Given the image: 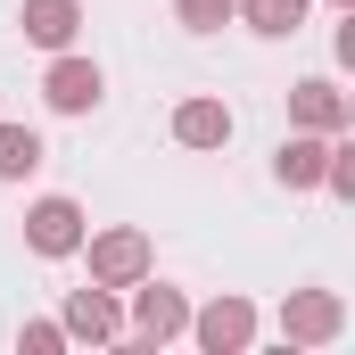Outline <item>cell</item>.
Segmentation results:
<instances>
[{
	"mask_svg": "<svg viewBox=\"0 0 355 355\" xmlns=\"http://www.w3.org/2000/svg\"><path fill=\"white\" fill-rule=\"evenodd\" d=\"M331 8H355V0H331Z\"/></svg>",
	"mask_w": 355,
	"mask_h": 355,
	"instance_id": "obj_16",
	"label": "cell"
},
{
	"mask_svg": "<svg viewBox=\"0 0 355 355\" xmlns=\"http://www.w3.org/2000/svg\"><path fill=\"white\" fill-rule=\"evenodd\" d=\"M347 331V297L339 289H289V306H281V339L289 347H331Z\"/></svg>",
	"mask_w": 355,
	"mask_h": 355,
	"instance_id": "obj_2",
	"label": "cell"
},
{
	"mask_svg": "<svg viewBox=\"0 0 355 355\" xmlns=\"http://www.w3.org/2000/svg\"><path fill=\"white\" fill-rule=\"evenodd\" d=\"M58 331H67V339H124L116 289H99V281H91V289H75V297H67V314H58Z\"/></svg>",
	"mask_w": 355,
	"mask_h": 355,
	"instance_id": "obj_8",
	"label": "cell"
},
{
	"mask_svg": "<svg viewBox=\"0 0 355 355\" xmlns=\"http://www.w3.org/2000/svg\"><path fill=\"white\" fill-rule=\"evenodd\" d=\"M17 25H25V42L67 50V42L83 33V0H25V8H17Z\"/></svg>",
	"mask_w": 355,
	"mask_h": 355,
	"instance_id": "obj_9",
	"label": "cell"
},
{
	"mask_svg": "<svg viewBox=\"0 0 355 355\" xmlns=\"http://www.w3.org/2000/svg\"><path fill=\"white\" fill-rule=\"evenodd\" d=\"M99 91H107V83H99V67H91V58H67V50H58V67L42 75V99H50L58 116H91Z\"/></svg>",
	"mask_w": 355,
	"mask_h": 355,
	"instance_id": "obj_7",
	"label": "cell"
},
{
	"mask_svg": "<svg viewBox=\"0 0 355 355\" xmlns=\"http://www.w3.org/2000/svg\"><path fill=\"white\" fill-rule=\"evenodd\" d=\"M75 257H91V281H99V289H132V281L149 272V232H132V223H116V232H83Z\"/></svg>",
	"mask_w": 355,
	"mask_h": 355,
	"instance_id": "obj_1",
	"label": "cell"
},
{
	"mask_svg": "<svg viewBox=\"0 0 355 355\" xmlns=\"http://www.w3.org/2000/svg\"><path fill=\"white\" fill-rule=\"evenodd\" d=\"M174 141L182 149H223L232 141V107L223 99H182L174 107Z\"/></svg>",
	"mask_w": 355,
	"mask_h": 355,
	"instance_id": "obj_10",
	"label": "cell"
},
{
	"mask_svg": "<svg viewBox=\"0 0 355 355\" xmlns=\"http://www.w3.org/2000/svg\"><path fill=\"white\" fill-rule=\"evenodd\" d=\"M306 8H314V0H240L248 33H265V42H289V33L306 25Z\"/></svg>",
	"mask_w": 355,
	"mask_h": 355,
	"instance_id": "obj_12",
	"label": "cell"
},
{
	"mask_svg": "<svg viewBox=\"0 0 355 355\" xmlns=\"http://www.w3.org/2000/svg\"><path fill=\"white\" fill-rule=\"evenodd\" d=\"M174 17H182V33H223L240 17V0H174Z\"/></svg>",
	"mask_w": 355,
	"mask_h": 355,
	"instance_id": "obj_14",
	"label": "cell"
},
{
	"mask_svg": "<svg viewBox=\"0 0 355 355\" xmlns=\"http://www.w3.org/2000/svg\"><path fill=\"white\" fill-rule=\"evenodd\" d=\"M347 91L331 83V75H306V83H289V124L297 132H347Z\"/></svg>",
	"mask_w": 355,
	"mask_h": 355,
	"instance_id": "obj_6",
	"label": "cell"
},
{
	"mask_svg": "<svg viewBox=\"0 0 355 355\" xmlns=\"http://www.w3.org/2000/svg\"><path fill=\"white\" fill-rule=\"evenodd\" d=\"M42 166V132L33 124H0V182H25Z\"/></svg>",
	"mask_w": 355,
	"mask_h": 355,
	"instance_id": "obj_13",
	"label": "cell"
},
{
	"mask_svg": "<svg viewBox=\"0 0 355 355\" xmlns=\"http://www.w3.org/2000/svg\"><path fill=\"white\" fill-rule=\"evenodd\" d=\"M17 347H25V355H58V347H67V331H58V322H25Z\"/></svg>",
	"mask_w": 355,
	"mask_h": 355,
	"instance_id": "obj_15",
	"label": "cell"
},
{
	"mask_svg": "<svg viewBox=\"0 0 355 355\" xmlns=\"http://www.w3.org/2000/svg\"><path fill=\"white\" fill-rule=\"evenodd\" d=\"M182 331H190V339H198L207 355H248V347H257V306L223 289V297H215V306H198Z\"/></svg>",
	"mask_w": 355,
	"mask_h": 355,
	"instance_id": "obj_3",
	"label": "cell"
},
{
	"mask_svg": "<svg viewBox=\"0 0 355 355\" xmlns=\"http://www.w3.org/2000/svg\"><path fill=\"white\" fill-rule=\"evenodd\" d=\"M83 207H75V198H33V207H25V248H33V257H75V248H83Z\"/></svg>",
	"mask_w": 355,
	"mask_h": 355,
	"instance_id": "obj_5",
	"label": "cell"
},
{
	"mask_svg": "<svg viewBox=\"0 0 355 355\" xmlns=\"http://www.w3.org/2000/svg\"><path fill=\"white\" fill-rule=\"evenodd\" d=\"M182 322H190V297L141 272V281H132V339H141V347H166V339H182Z\"/></svg>",
	"mask_w": 355,
	"mask_h": 355,
	"instance_id": "obj_4",
	"label": "cell"
},
{
	"mask_svg": "<svg viewBox=\"0 0 355 355\" xmlns=\"http://www.w3.org/2000/svg\"><path fill=\"white\" fill-rule=\"evenodd\" d=\"M322 157H331V132H289L281 157H272V174L289 182V190H314L322 182Z\"/></svg>",
	"mask_w": 355,
	"mask_h": 355,
	"instance_id": "obj_11",
	"label": "cell"
}]
</instances>
